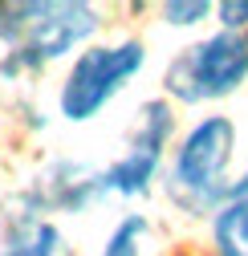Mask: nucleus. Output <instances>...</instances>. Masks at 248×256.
<instances>
[{
  "instance_id": "7",
  "label": "nucleus",
  "mask_w": 248,
  "mask_h": 256,
  "mask_svg": "<svg viewBox=\"0 0 248 256\" xmlns=\"http://www.w3.org/2000/svg\"><path fill=\"white\" fill-rule=\"evenodd\" d=\"M57 248H61V236H57V228L53 224H33L24 236H16L0 256H57Z\"/></svg>"
},
{
  "instance_id": "2",
  "label": "nucleus",
  "mask_w": 248,
  "mask_h": 256,
  "mask_svg": "<svg viewBox=\"0 0 248 256\" xmlns=\"http://www.w3.org/2000/svg\"><path fill=\"white\" fill-rule=\"evenodd\" d=\"M232 150H236V126L224 114L200 118L188 130L171 167V191L188 212H204V208L220 212L232 200V187H228Z\"/></svg>"
},
{
  "instance_id": "8",
  "label": "nucleus",
  "mask_w": 248,
  "mask_h": 256,
  "mask_svg": "<svg viewBox=\"0 0 248 256\" xmlns=\"http://www.w3.org/2000/svg\"><path fill=\"white\" fill-rule=\"evenodd\" d=\"M142 236H146V220L142 216H126V220H118V228L106 236L98 256H138Z\"/></svg>"
},
{
  "instance_id": "5",
  "label": "nucleus",
  "mask_w": 248,
  "mask_h": 256,
  "mask_svg": "<svg viewBox=\"0 0 248 256\" xmlns=\"http://www.w3.org/2000/svg\"><path fill=\"white\" fill-rule=\"evenodd\" d=\"M171 126H175V118H171V106L163 98H154V102L142 106L130 146L98 175L102 196L106 191L110 196H142V191L150 187V179H154V171H159V163H163V150L171 142Z\"/></svg>"
},
{
  "instance_id": "10",
  "label": "nucleus",
  "mask_w": 248,
  "mask_h": 256,
  "mask_svg": "<svg viewBox=\"0 0 248 256\" xmlns=\"http://www.w3.org/2000/svg\"><path fill=\"white\" fill-rule=\"evenodd\" d=\"M216 12H220L224 33H236V28L248 33V0H224V4H216Z\"/></svg>"
},
{
  "instance_id": "4",
  "label": "nucleus",
  "mask_w": 248,
  "mask_h": 256,
  "mask_svg": "<svg viewBox=\"0 0 248 256\" xmlns=\"http://www.w3.org/2000/svg\"><path fill=\"white\" fill-rule=\"evenodd\" d=\"M248 78V41L240 33H216L188 45L163 74V86L179 102H216L240 90Z\"/></svg>"
},
{
  "instance_id": "11",
  "label": "nucleus",
  "mask_w": 248,
  "mask_h": 256,
  "mask_svg": "<svg viewBox=\"0 0 248 256\" xmlns=\"http://www.w3.org/2000/svg\"><path fill=\"white\" fill-rule=\"evenodd\" d=\"M244 41H248V33H244Z\"/></svg>"
},
{
  "instance_id": "3",
  "label": "nucleus",
  "mask_w": 248,
  "mask_h": 256,
  "mask_svg": "<svg viewBox=\"0 0 248 256\" xmlns=\"http://www.w3.org/2000/svg\"><path fill=\"white\" fill-rule=\"evenodd\" d=\"M146 66V49L142 41H118V45H90L86 53H78V61L66 74L61 86V114L70 122H90L98 118L126 82Z\"/></svg>"
},
{
  "instance_id": "1",
  "label": "nucleus",
  "mask_w": 248,
  "mask_h": 256,
  "mask_svg": "<svg viewBox=\"0 0 248 256\" xmlns=\"http://www.w3.org/2000/svg\"><path fill=\"white\" fill-rule=\"evenodd\" d=\"M98 28V12L74 0H45V4H0V41L8 57L4 70H41L66 57Z\"/></svg>"
},
{
  "instance_id": "9",
  "label": "nucleus",
  "mask_w": 248,
  "mask_h": 256,
  "mask_svg": "<svg viewBox=\"0 0 248 256\" xmlns=\"http://www.w3.org/2000/svg\"><path fill=\"white\" fill-rule=\"evenodd\" d=\"M208 12H212V4H208V0H192V4H179V0H175V4H167V8H163L167 24H175V28L200 24V20L208 16Z\"/></svg>"
},
{
  "instance_id": "6",
  "label": "nucleus",
  "mask_w": 248,
  "mask_h": 256,
  "mask_svg": "<svg viewBox=\"0 0 248 256\" xmlns=\"http://www.w3.org/2000/svg\"><path fill=\"white\" fill-rule=\"evenodd\" d=\"M216 256H248V196L228 200L212 220Z\"/></svg>"
}]
</instances>
